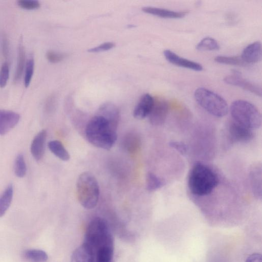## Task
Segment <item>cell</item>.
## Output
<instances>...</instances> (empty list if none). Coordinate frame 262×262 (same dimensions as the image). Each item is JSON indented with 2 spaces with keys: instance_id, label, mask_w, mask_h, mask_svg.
<instances>
[{
  "instance_id": "44dd1931",
  "label": "cell",
  "mask_w": 262,
  "mask_h": 262,
  "mask_svg": "<svg viewBox=\"0 0 262 262\" xmlns=\"http://www.w3.org/2000/svg\"><path fill=\"white\" fill-rule=\"evenodd\" d=\"M23 254L25 259L31 262H46L48 259L47 253L40 249H28Z\"/></svg>"
},
{
  "instance_id": "e575fe53",
  "label": "cell",
  "mask_w": 262,
  "mask_h": 262,
  "mask_svg": "<svg viewBox=\"0 0 262 262\" xmlns=\"http://www.w3.org/2000/svg\"><path fill=\"white\" fill-rule=\"evenodd\" d=\"M245 262H262V257L260 253H253L250 255Z\"/></svg>"
},
{
  "instance_id": "5bb4252c",
  "label": "cell",
  "mask_w": 262,
  "mask_h": 262,
  "mask_svg": "<svg viewBox=\"0 0 262 262\" xmlns=\"http://www.w3.org/2000/svg\"><path fill=\"white\" fill-rule=\"evenodd\" d=\"M261 43L260 41H257L248 45L243 51L241 57L247 64L259 61L261 59Z\"/></svg>"
},
{
  "instance_id": "52a82bcc",
  "label": "cell",
  "mask_w": 262,
  "mask_h": 262,
  "mask_svg": "<svg viewBox=\"0 0 262 262\" xmlns=\"http://www.w3.org/2000/svg\"><path fill=\"white\" fill-rule=\"evenodd\" d=\"M227 136L232 143L246 142L254 137L252 130L238 123L233 119L226 126Z\"/></svg>"
},
{
  "instance_id": "836d02e7",
  "label": "cell",
  "mask_w": 262,
  "mask_h": 262,
  "mask_svg": "<svg viewBox=\"0 0 262 262\" xmlns=\"http://www.w3.org/2000/svg\"><path fill=\"white\" fill-rule=\"evenodd\" d=\"M7 37L6 35H4L2 39V52L4 56L7 58L9 53V42Z\"/></svg>"
},
{
  "instance_id": "f1b7e54d",
  "label": "cell",
  "mask_w": 262,
  "mask_h": 262,
  "mask_svg": "<svg viewBox=\"0 0 262 262\" xmlns=\"http://www.w3.org/2000/svg\"><path fill=\"white\" fill-rule=\"evenodd\" d=\"M17 4L20 8L28 10H36L40 7V3L35 0H19Z\"/></svg>"
},
{
  "instance_id": "6da1fadb",
  "label": "cell",
  "mask_w": 262,
  "mask_h": 262,
  "mask_svg": "<svg viewBox=\"0 0 262 262\" xmlns=\"http://www.w3.org/2000/svg\"><path fill=\"white\" fill-rule=\"evenodd\" d=\"M117 126L102 116L96 114L88 123L85 135L93 145L103 149H111L115 144Z\"/></svg>"
},
{
  "instance_id": "8fae6325",
  "label": "cell",
  "mask_w": 262,
  "mask_h": 262,
  "mask_svg": "<svg viewBox=\"0 0 262 262\" xmlns=\"http://www.w3.org/2000/svg\"><path fill=\"white\" fill-rule=\"evenodd\" d=\"M252 192L257 199L261 200L262 196V168L260 164L252 166L249 173Z\"/></svg>"
},
{
  "instance_id": "9a60e30c",
  "label": "cell",
  "mask_w": 262,
  "mask_h": 262,
  "mask_svg": "<svg viewBox=\"0 0 262 262\" xmlns=\"http://www.w3.org/2000/svg\"><path fill=\"white\" fill-rule=\"evenodd\" d=\"M47 135V131L42 129L38 133L32 141L30 147L31 153L37 161L40 160L43 156Z\"/></svg>"
},
{
  "instance_id": "7402d4cb",
  "label": "cell",
  "mask_w": 262,
  "mask_h": 262,
  "mask_svg": "<svg viewBox=\"0 0 262 262\" xmlns=\"http://www.w3.org/2000/svg\"><path fill=\"white\" fill-rule=\"evenodd\" d=\"M114 246H105L95 252L96 262H113Z\"/></svg>"
},
{
  "instance_id": "4316f807",
  "label": "cell",
  "mask_w": 262,
  "mask_h": 262,
  "mask_svg": "<svg viewBox=\"0 0 262 262\" xmlns=\"http://www.w3.org/2000/svg\"><path fill=\"white\" fill-rule=\"evenodd\" d=\"M34 59L33 57H31L27 60L25 68L24 82L26 88H28L32 80L34 73Z\"/></svg>"
},
{
  "instance_id": "2e32d148",
  "label": "cell",
  "mask_w": 262,
  "mask_h": 262,
  "mask_svg": "<svg viewBox=\"0 0 262 262\" xmlns=\"http://www.w3.org/2000/svg\"><path fill=\"white\" fill-rule=\"evenodd\" d=\"M94 257L92 249L84 242L73 251L70 262H94Z\"/></svg>"
},
{
  "instance_id": "1f68e13d",
  "label": "cell",
  "mask_w": 262,
  "mask_h": 262,
  "mask_svg": "<svg viewBox=\"0 0 262 262\" xmlns=\"http://www.w3.org/2000/svg\"><path fill=\"white\" fill-rule=\"evenodd\" d=\"M115 44L112 42H106L88 50L89 52L97 53L109 50L113 48Z\"/></svg>"
},
{
  "instance_id": "4dcf8cb0",
  "label": "cell",
  "mask_w": 262,
  "mask_h": 262,
  "mask_svg": "<svg viewBox=\"0 0 262 262\" xmlns=\"http://www.w3.org/2000/svg\"><path fill=\"white\" fill-rule=\"evenodd\" d=\"M46 56L49 62L53 63L61 61L64 57V54L51 50L46 53Z\"/></svg>"
},
{
  "instance_id": "83f0119b",
  "label": "cell",
  "mask_w": 262,
  "mask_h": 262,
  "mask_svg": "<svg viewBox=\"0 0 262 262\" xmlns=\"http://www.w3.org/2000/svg\"><path fill=\"white\" fill-rule=\"evenodd\" d=\"M9 65L7 62H4L0 70V88H4L8 82L9 77Z\"/></svg>"
},
{
  "instance_id": "d6a6232c",
  "label": "cell",
  "mask_w": 262,
  "mask_h": 262,
  "mask_svg": "<svg viewBox=\"0 0 262 262\" xmlns=\"http://www.w3.org/2000/svg\"><path fill=\"white\" fill-rule=\"evenodd\" d=\"M138 139L134 136H128L126 139L125 146L128 150L133 151L137 147Z\"/></svg>"
},
{
  "instance_id": "277c9868",
  "label": "cell",
  "mask_w": 262,
  "mask_h": 262,
  "mask_svg": "<svg viewBox=\"0 0 262 262\" xmlns=\"http://www.w3.org/2000/svg\"><path fill=\"white\" fill-rule=\"evenodd\" d=\"M95 252L105 246H114L113 238L107 222L103 219L96 217L89 223L85 241Z\"/></svg>"
},
{
  "instance_id": "5b68a950",
  "label": "cell",
  "mask_w": 262,
  "mask_h": 262,
  "mask_svg": "<svg viewBox=\"0 0 262 262\" xmlns=\"http://www.w3.org/2000/svg\"><path fill=\"white\" fill-rule=\"evenodd\" d=\"M77 194L81 205L87 209L97 205L99 196V187L94 176L90 172L81 173L76 184Z\"/></svg>"
},
{
  "instance_id": "30bf717a",
  "label": "cell",
  "mask_w": 262,
  "mask_h": 262,
  "mask_svg": "<svg viewBox=\"0 0 262 262\" xmlns=\"http://www.w3.org/2000/svg\"><path fill=\"white\" fill-rule=\"evenodd\" d=\"M20 115L16 112L0 110V135H4L13 128L18 123Z\"/></svg>"
},
{
  "instance_id": "7a4b0ae2",
  "label": "cell",
  "mask_w": 262,
  "mask_h": 262,
  "mask_svg": "<svg viewBox=\"0 0 262 262\" xmlns=\"http://www.w3.org/2000/svg\"><path fill=\"white\" fill-rule=\"evenodd\" d=\"M219 183V177L215 172L200 162L196 163L189 173L188 186L191 193L195 195L210 194Z\"/></svg>"
},
{
  "instance_id": "ffe728a7",
  "label": "cell",
  "mask_w": 262,
  "mask_h": 262,
  "mask_svg": "<svg viewBox=\"0 0 262 262\" xmlns=\"http://www.w3.org/2000/svg\"><path fill=\"white\" fill-rule=\"evenodd\" d=\"M13 195V186L12 184H9L0 196V217L5 214L9 208Z\"/></svg>"
},
{
  "instance_id": "9c48e42d",
  "label": "cell",
  "mask_w": 262,
  "mask_h": 262,
  "mask_svg": "<svg viewBox=\"0 0 262 262\" xmlns=\"http://www.w3.org/2000/svg\"><path fill=\"white\" fill-rule=\"evenodd\" d=\"M224 81L228 84L241 88L258 96H261V89L258 85L243 78L238 72L226 76Z\"/></svg>"
},
{
  "instance_id": "cb8c5ba5",
  "label": "cell",
  "mask_w": 262,
  "mask_h": 262,
  "mask_svg": "<svg viewBox=\"0 0 262 262\" xmlns=\"http://www.w3.org/2000/svg\"><path fill=\"white\" fill-rule=\"evenodd\" d=\"M196 49L200 51H216L220 49V45L214 38L206 37L196 45Z\"/></svg>"
},
{
  "instance_id": "d4e9b609",
  "label": "cell",
  "mask_w": 262,
  "mask_h": 262,
  "mask_svg": "<svg viewBox=\"0 0 262 262\" xmlns=\"http://www.w3.org/2000/svg\"><path fill=\"white\" fill-rule=\"evenodd\" d=\"M214 60L217 63L224 64L241 66L246 64L241 56H217L215 57Z\"/></svg>"
},
{
  "instance_id": "3957f363",
  "label": "cell",
  "mask_w": 262,
  "mask_h": 262,
  "mask_svg": "<svg viewBox=\"0 0 262 262\" xmlns=\"http://www.w3.org/2000/svg\"><path fill=\"white\" fill-rule=\"evenodd\" d=\"M230 111L232 119L251 130L258 128L261 124L260 112L253 104L243 100L233 102Z\"/></svg>"
},
{
  "instance_id": "484cf974",
  "label": "cell",
  "mask_w": 262,
  "mask_h": 262,
  "mask_svg": "<svg viewBox=\"0 0 262 262\" xmlns=\"http://www.w3.org/2000/svg\"><path fill=\"white\" fill-rule=\"evenodd\" d=\"M27 172V165L22 154H19L16 157L14 163V173L18 178L24 177Z\"/></svg>"
},
{
  "instance_id": "ac0fdd59",
  "label": "cell",
  "mask_w": 262,
  "mask_h": 262,
  "mask_svg": "<svg viewBox=\"0 0 262 262\" xmlns=\"http://www.w3.org/2000/svg\"><path fill=\"white\" fill-rule=\"evenodd\" d=\"M25 50L21 38L18 48L17 64L14 74L13 82L16 83L21 78L26 66Z\"/></svg>"
},
{
  "instance_id": "4fadbf2b",
  "label": "cell",
  "mask_w": 262,
  "mask_h": 262,
  "mask_svg": "<svg viewBox=\"0 0 262 262\" xmlns=\"http://www.w3.org/2000/svg\"><path fill=\"white\" fill-rule=\"evenodd\" d=\"M154 103V98L149 94H145L140 98L136 105L134 117L137 119H143L148 116Z\"/></svg>"
},
{
  "instance_id": "8992f818",
  "label": "cell",
  "mask_w": 262,
  "mask_h": 262,
  "mask_svg": "<svg viewBox=\"0 0 262 262\" xmlns=\"http://www.w3.org/2000/svg\"><path fill=\"white\" fill-rule=\"evenodd\" d=\"M194 96L198 104L212 116L223 117L228 114L229 107L226 100L212 91L199 88L195 90Z\"/></svg>"
},
{
  "instance_id": "e0dca14e",
  "label": "cell",
  "mask_w": 262,
  "mask_h": 262,
  "mask_svg": "<svg viewBox=\"0 0 262 262\" xmlns=\"http://www.w3.org/2000/svg\"><path fill=\"white\" fill-rule=\"evenodd\" d=\"M142 10L146 13L165 18H181L187 14L186 11H175L154 7H144Z\"/></svg>"
},
{
  "instance_id": "7c38bea8",
  "label": "cell",
  "mask_w": 262,
  "mask_h": 262,
  "mask_svg": "<svg viewBox=\"0 0 262 262\" xmlns=\"http://www.w3.org/2000/svg\"><path fill=\"white\" fill-rule=\"evenodd\" d=\"M163 54L168 61L176 66L196 71H201L203 70V67L201 64L183 58L169 50H164Z\"/></svg>"
},
{
  "instance_id": "603a6c76",
  "label": "cell",
  "mask_w": 262,
  "mask_h": 262,
  "mask_svg": "<svg viewBox=\"0 0 262 262\" xmlns=\"http://www.w3.org/2000/svg\"><path fill=\"white\" fill-rule=\"evenodd\" d=\"M146 188L149 191H154L162 187L165 185L164 181L155 173L148 172L146 178Z\"/></svg>"
},
{
  "instance_id": "d6986e66",
  "label": "cell",
  "mask_w": 262,
  "mask_h": 262,
  "mask_svg": "<svg viewBox=\"0 0 262 262\" xmlns=\"http://www.w3.org/2000/svg\"><path fill=\"white\" fill-rule=\"evenodd\" d=\"M50 150L57 157L62 161H67L70 158V156L63 145L58 140L50 141L48 144Z\"/></svg>"
},
{
  "instance_id": "ba28073f",
  "label": "cell",
  "mask_w": 262,
  "mask_h": 262,
  "mask_svg": "<svg viewBox=\"0 0 262 262\" xmlns=\"http://www.w3.org/2000/svg\"><path fill=\"white\" fill-rule=\"evenodd\" d=\"M168 111L169 104L165 99H154L152 108L148 115L150 123L156 126L162 125L166 119Z\"/></svg>"
},
{
  "instance_id": "f546056e",
  "label": "cell",
  "mask_w": 262,
  "mask_h": 262,
  "mask_svg": "<svg viewBox=\"0 0 262 262\" xmlns=\"http://www.w3.org/2000/svg\"><path fill=\"white\" fill-rule=\"evenodd\" d=\"M169 146L174 149L182 155H185L187 152V146L185 143L182 141H171L169 142Z\"/></svg>"
}]
</instances>
